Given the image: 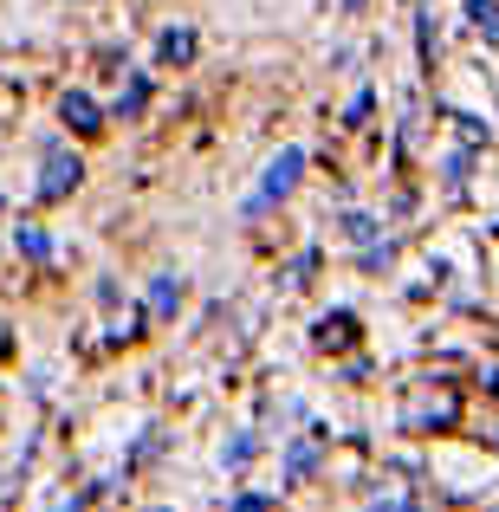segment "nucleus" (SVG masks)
<instances>
[{"label": "nucleus", "instance_id": "f03ea898", "mask_svg": "<svg viewBox=\"0 0 499 512\" xmlns=\"http://www.w3.org/2000/svg\"><path fill=\"white\" fill-rule=\"evenodd\" d=\"M59 111H65V124H72V130H85V137H91V130H104V124H98V104H91L85 91H65V104H59Z\"/></svg>", "mask_w": 499, "mask_h": 512}, {"label": "nucleus", "instance_id": "f257e3e1", "mask_svg": "<svg viewBox=\"0 0 499 512\" xmlns=\"http://www.w3.org/2000/svg\"><path fill=\"white\" fill-rule=\"evenodd\" d=\"M78 175H85V169H78V156L52 150V156H46V182H39V201H59L65 188H78Z\"/></svg>", "mask_w": 499, "mask_h": 512}, {"label": "nucleus", "instance_id": "7ed1b4c3", "mask_svg": "<svg viewBox=\"0 0 499 512\" xmlns=\"http://www.w3.org/2000/svg\"><path fill=\"white\" fill-rule=\"evenodd\" d=\"M150 305H156V312H175V305H182V286H175V279H156Z\"/></svg>", "mask_w": 499, "mask_h": 512}, {"label": "nucleus", "instance_id": "20e7f679", "mask_svg": "<svg viewBox=\"0 0 499 512\" xmlns=\"http://www.w3.org/2000/svg\"><path fill=\"white\" fill-rule=\"evenodd\" d=\"M188 52H195V39H188V33H163V59H169V65L188 59Z\"/></svg>", "mask_w": 499, "mask_h": 512}]
</instances>
